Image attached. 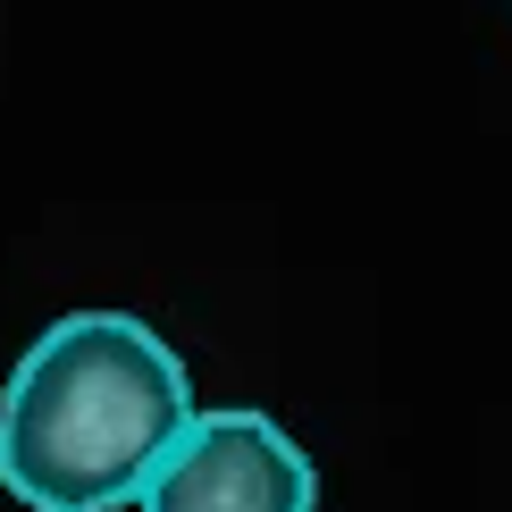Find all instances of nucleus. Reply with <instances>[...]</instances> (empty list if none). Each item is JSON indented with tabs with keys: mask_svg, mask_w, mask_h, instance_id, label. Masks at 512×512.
<instances>
[{
	"mask_svg": "<svg viewBox=\"0 0 512 512\" xmlns=\"http://www.w3.org/2000/svg\"><path fill=\"white\" fill-rule=\"evenodd\" d=\"M185 429L194 387L152 319L68 311L0 387V487L26 512H118L152 487Z\"/></svg>",
	"mask_w": 512,
	"mask_h": 512,
	"instance_id": "nucleus-1",
	"label": "nucleus"
},
{
	"mask_svg": "<svg viewBox=\"0 0 512 512\" xmlns=\"http://www.w3.org/2000/svg\"><path fill=\"white\" fill-rule=\"evenodd\" d=\"M135 504L143 512H319V471L269 412L227 403V412H194V429L168 445V462Z\"/></svg>",
	"mask_w": 512,
	"mask_h": 512,
	"instance_id": "nucleus-2",
	"label": "nucleus"
}]
</instances>
